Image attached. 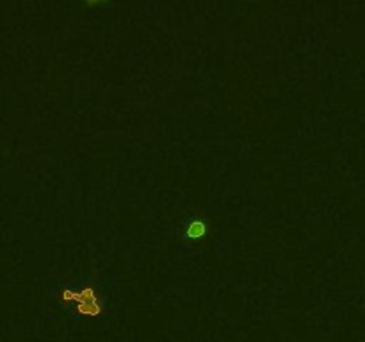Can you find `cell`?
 <instances>
[{
    "label": "cell",
    "instance_id": "obj_2",
    "mask_svg": "<svg viewBox=\"0 0 365 342\" xmlns=\"http://www.w3.org/2000/svg\"><path fill=\"white\" fill-rule=\"evenodd\" d=\"M205 234V224L202 221H192L187 228V237H191V239H198Z\"/></svg>",
    "mask_w": 365,
    "mask_h": 342
},
{
    "label": "cell",
    "instance_id": "obj_1",
    "mask_svg": "<svg viewBox=\"0 0 365 342\" xmlns=\"http://www.w3.org/2000/svg\"><path fill=\"white\" fill-rule=\"evenodd\" d=\"M61 302L62 303H73L77 312L86 318H98L104 312L102 302L94 294L91 287H84V289H64L61 292Z\"/></svg>",
    "mask_w": 365,
    "mask_h": 342
}]
</instances>
